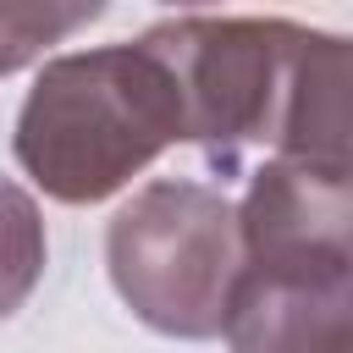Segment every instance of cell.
<instances>
[{
    "label": "cell",
    "instance_id": "obj_1",
    "mask_svg": "<svg viewBox=\"0 0 353 353\" xmlns=\"http://www.w3.org/2000/svg\"><path fill=\"white\" fill-rule=\"evenodd\" d=\"M182 99V138L215 154L270 143L347 171V39L287 17H165L143 33Z\"/></svg>",
    "mask_w": 353,
    "mask_h": 353
},
{
    "label": "cell",
    "instance_id": "obj_2",
    "mask_svg": "<svg viewBox=\"0 0 353 353\" xmlns=\"http://www.w3.org/2000/svg\"><path fill=\"white\" fill-rule=\"evenodd\" d=\"M182 143V99L165 61L99 44L44 61L17 110V165L61 204H99Z\"/></svg>",
    "mask_w": 353,
    "mask_h": 353
},
{
    "label": "cell",
    "instance_id": "obj_3",
    "mask_svg": "<svg viewBox=\"0 0 353 353\" xmlns=\"http://www.w3.org/2000/svg\"><path fill=\"white\" fill-rule=\"evenodd\" d=\"M105 265L121 303L160 336H221L243 276L237 215L221 188L160 176L143 182L105 232Z\"/></svg>",
    "mask_w": 353,
    "mask_h": 353
},
{
    "label": "cell",
    "instance_id": "obj_4",
    "mask_svg": "<svg viewBox=\"0 0 353 353\" xmlns=\"http://www.w3.org/2000/svg\"><path fill=\"white\" fill-rule=\"evenodd\" d=\"M237 215L243 270L259 276H347L353 248V188L336 165L309 160H265L248 176Z\"/></svg>",
    "mask_w": 353,
    "mask_h": 353
},
{
    "label": "cell",
    "instance_id": "obj_5",
    "mask_svg": "<svg viewBox=\"0 0 353 353\" xmlns=\"http://www.w3.org/2000/svg\"><path fill=\"white\" fill-rule=\"evenodd\" d=\"M221 331L232 353H353V287L347 276L243 270Z\"/></svg>",
    "mask_w": 353,
    "mask_h": 353
},
{
    "label": "cell",
    "instance_id": "obj_6",
    "mask_svg": "<svg viewBox=\"0 0 353 353\" xmlns=\"http://www.w3.org/2000/svg\"><path fill=\"white\" fill-rule=\"evenodd\" d=\"M44 259H50V243H44V215L33 193L0 176V320L33 298Z\"/></svg>",
    "mask_w": 353,
    "mask_h": 353
},
{
    "label": "cell",
    "instance_id": "obj_7",
    "mask_svg": "<svg viewBox=\"0 0 353 353\" xmlns=\"http://www.w3.org/2000/svg\"><path fill=\"white\" fill-rule=\"evenodd\" d=\"M105 6L99 0H0V77L22 72L28 61H39L50 44L72 39L77 28L99 22Z\"/></svg>",
    "mask_w": 353,
    "mask_h": 353
}]
</instances>
